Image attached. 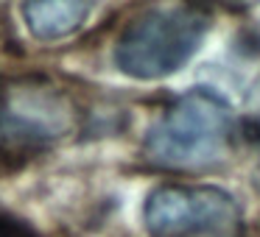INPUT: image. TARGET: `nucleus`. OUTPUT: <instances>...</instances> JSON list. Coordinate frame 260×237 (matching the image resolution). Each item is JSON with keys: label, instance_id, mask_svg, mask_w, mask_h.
Masks as SVG:
<instances>
[{"label": "nucleus", "instance_id": "7ed1b4c3", "mask_svg": "<svg viewBox=\"0 0 260 237\" xmlns=\"http://www.w3.org/2000/svg\"><path fill=\"white\" fill-rule=\"evenodd\" d=\"M81 123V109L64 87L45 75L0 81V148L28 153L62 142Z\"/></svg>", "mask_w": 260, "mask_h": 237}, {"label": "nucleus", "instance_id": "20e7f679", "mask_svg": "<svg viewBox=\"0 0 260 237\" xmlns=\"http://www.w3.org/2000/svg\"><path fill=\"white\" fill-rule=\"evenodd\" d=\"M151 237H243L241 204L210 184H162L143 207Z\"/></svg>", "mask_w": 260, "mask_h": 237}, {"label": "nucleus", "instance_id": "f03ea898", "mask_svg": "<svg viewBox=\"0 0 260 237\" xmlns=\"http://www.w3.org/2000/svg\"><path fill=\"white\" fill-rule=\"evenodd\" d=\"M210 17L196 6H159L137 14L115 45V64L137 81H159L185 67L199 51Z\"/></svg>", "mask_w": 260, "mask_h": 237}, {"label": "nucleus", "instance_id": "f257e3e1", "mask_svg": "<svg viewBox=\"0 0 260 237\" xmlns=\"http://www.w3.org/2000/svg\"><path fill=\"white\" fill-rule=\"evenodd\" d=\"M232 109L218 92L190 90L176 98L148 129L143 156L162 170H202L224 162L232 151Z\"/></svg>", "mask_w": 260, "mask_h": 237}, {"label": "nucleus", "instance_id": "39448f33", "mask_svg": "<svg viewBox=\"0 0 260 237\" xmlns=\"http://www.w3.org/2000/svg\"><path fill=\"white\" fill-rule=\"evenodd\" d=\"M90 12V3H79V0H37L23 6V20L34 40L56 42L76 34L87 23Z\"/></svg>", "mask_w": 260, "mask_h": 237}, {"label": "nucleus", "instance_id": "423d86ee", "mask_svg": "<svg viewBox=\"0 0 260 237\" xmlns=\"http://www.w3.org/2000/svg\"><path fill=\"white\" fill-rule=\"evenodd\" d=\"M0 237H37V234L31 229H25L23 223H17V220L0 218Z\"/></svg>", "mask_w": 260, "mask_h": 237}]
</instances>
